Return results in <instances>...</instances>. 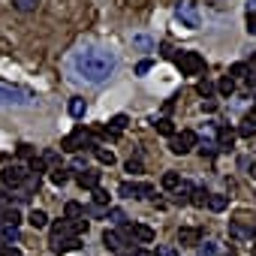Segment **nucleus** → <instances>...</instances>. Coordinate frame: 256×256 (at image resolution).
<instances>
[{
	"label": "nucleus",
	"instance_id": "nucleus-1",
	"mask_svg": "<svg viewBox=\"0 0 256 256\" xmlns=\"http://www.w3.org/2000/svg\"><path fill=\"white\" fill-rule=\"evenodd\" d=\"M114 70H118V54L108 46H96V42L78 46L66 58V76L82 84H102L114 76Z\"/></svg>",
	"mask_w": 256,
	"mask_h": 256
},
{
	"label": "nucleus",
	"instance_id": "nucleus-2",
	"mask_svg": "<svg viewBox=\"0 0 256 256\" xmlns=\"http://www.w3.org/2000/svg\"><path fill=\"white\" fill-rule=\"evenodd\" d=\"M34 106H36V94L0 82V108H34Z\"/></svg>",
	"mask_w": 256,
	"mask_h": 256
},
{
	"label": "nucleus",
	"instance_id": "nucleus-3",
	"mask_svg": "<svg viewBox=\"0 0 256 256\" xmlns=\"http://www.w3.org/2000/svg\"><path fill=\"white\" fill-rule=\"evenodd\" d=\"M78 232H88V220H78V223L58 220V223L52 226V247H58V244H64V241L78 238Z\"/></svg>",
	"mask_w": 256,
	"mask_h": 256
},
{
	"label": "nucleus",
	"instance_id": "nucleus-4",
	"mask_svg": "<svg viewBox=\"0 0 256 256\" xmlns=\"http://www.w3.org/2000/svg\"><path fill=\"white\" fill-rule=\"evenodd\" d=\"M175 22L181 28H187V30H199L202 28V12H199V6L193 4V0H181V4L175 6Z\"/></svg>",
	"mask_w": 256,
	"mask_h": 256
},
{
	"label": "nucleus",
	"instance_id": "nucleus-5",
	"mask_svg": "<svg viewBox=\"0 0 256 256\" xmlns=\"http://www.w3.org/2000/svg\"><path fill=\"white\" fill-rule=\"evenodd\" d=\"M82 148H96V139H94L90 130H84V126H76V130L60 142V151L76 154V151H82Z\"/></svg>",
	"mask_w": 256,
	"mask_h": 256
},
{
	"label": "nucleus",
	"instance_id": "nucleus-6",
	"mask_svg": "<svg viewBox=\"0 0 256 256\" xmlns=\"http://www.w3.org/2000/svg\"><path fill=\"white\" fill-rule=\"evenodd\" d=\"M175 66L181 70V76H199L205 70V58L199 52H178Z\"/></svg>",
	"mask_w": 256,
	"mask_h": 256
},
{
	"label": "nucleus",
	"instance_id": "nucleus-7",
	"mask_svg": "<svg viewBox=\"0 0 256 256\" xmlns=\"http://www.w3.org/2000/svg\"><path fill=\"white\" fill-rule=\"evenodd\" d=\"M118 196H124V199H151L154 187L151 184H136V181H120L118 184Z\"/></svg>",
	"mask_w": 256,
	"mask_h": 256
},
{
	"label": "nucleus",
	"instance_id": "nucleus-8",
	"mask_svg": "<svg viewBox=\"0 0 256 256\" xmlns=\"http://www.w3.org/2000/svg\"><path fill=\"white\" fill-rule=\"evenodd\" d=\"M196 145H199V136H196L193 130H181L178 136H172V145H169V151H172V154H190Z\"/></svg>",
	"mask_w": 256,
	"mask_h": 256
},
{
	"label": "nucleus",
	"instance_id": "nucleus-9",
	"mask_svg": "<svg viewBox=\"0 0 256 256\" xmlns=\"http://www.w3.org/2000/svg\"><path fill=\"white\" fill-rule=\"evenodd\" d=\"M0 178H4V184H6V187H12V190H22V187H24V181L30 178V172H28L24 166H4Z\"/></svg>",
	"mask_w": 256,
	"mask_h": 256
},
{
	"label": "nucleus",
	"instance_id": "nucleus-10",
	"mask_svg": "<svg viewBox=\"0 0 256 256\" xmlns=\"http://www.w3.org/2000/svg\"><path fill=\"white\" fill-rule=\"evenodd\" d=\"M102 244L112 250V253H126V250H130V238H126L124 232H114V229H106L102 232Z\"/></svg>",
	"mask_w": 256,
	"mask_h": 256
},
{
	"label": "nucleus",
	"instance_id": "nucleus-11",
	"mask_svg": "<svg viewBox=\"0 0 256 256\" xmlns=\"http://www.w3.org/2000/svg\"><path fill=\"white\" fill-rule=\"evenodd\" d=\"M202 241V229L199 226H181L178 229V244L181 247H193V244H199Z\"/></svg>",
	"mask_w": 256,
	"mask_h": 256
},
{
	"label": "nucleus",
	"instance_id": "nucleus-12",
	"mask_svg": "<svg viewBox=\"0 0 256 256\" xmlns=\"http://www.w3.org/2000/svg\"><path fill=\"white\" fill-rule=\"evenodd\" d=\"M217 151H232V145H235V130L232 126H223V124H217Z\"/></svg>",
	"mask_w": 256,
	"mask_h": 256
},
{
	"label": "nucleus",
	"instance_id": "nucleus-13",
	"mask_svg": "<svg viewBox=\"0 0 256 256\" xmlns=\"http://www.w3.org/2000/svg\"><path fill=\"white\" fill-rule=\"evenodd\" d=\"M133 48H136V52H142V54H148V52H154V48H157V40H154V36H148V34H136V36H133Z\"/></svg>",
	"mask_w": 256,
	"mask_h": 256
},
{
	"label": "nucleus",
	"instance_id": "nucleus-14",
	"mask_svg": "<svg viewBox=\"0 0 256 256\" xmlns=\"http://www.w3.org/2000/svg\"><path fill=\"white\" fill-rule=\"evenodd\" d=\"M76 181H78L82 187H88V190H96V187H100V172H94V169H82V172L76 175Z\"/></svg>",
	"mask_w": 256,
	"mask_h": 256
},
{
	"label": "nucleus",
	"instance_id": "nucleus-15",
	"mask_svg": "<svg viewBox=\"0 0 256 256\" xmlns=\"http://www.w3.org/2000/svg\"><path fill=\"white\" fill-rule=\"evenodd\" d=\"M28 223H30L34 229H46V226H48V214H46L42 208H34V211L28 214Z\"/></svg>",
	"mask_w": 256,
	"mask_h": 256
},
{
	"label": "nucleus",
	"instance_id": "nucleus-16",
	"mask_svg": "<svg viewBox=\"0 0 256 256\" xmlns=\"http://www.w3.org/2000/svg\"><path fill=\"white\" fill-rule=\"evenodd\" d=\"M211 211H226V205H229V196H223V193H208V202H205Z\"/></svg>",
	"mask_w": 256,
	"mask_h": 256
},
{
	"label": "nucleus",
	"instance_id": "nucleus-17",
	"mask_svg": "<svg viewBox=\"0 0 256 256\" xmlns=\"http://www.w3.org/2000/svg\"><path fill=\"white\" fill-rule=\"evenodd\" d=\"M229 235H232V238H253V229L244 226V223H238V220H232V223H229Z\"/></svg>",
	"mask_w": 256,
	"mask_h": 256
},
{
	"label": "nucleus",
	"instance_id": "nucleus-18",
	"mask_svg": "<svg viewBox=\"0 0 256 256\" xmlns=\"http://www.w3.org/2000/svg\"><path fill=\"white\" fill-rule=\"evenodd\" d=\"M66 108H70V114H72V118H84V112H88V102H84L82 96H72Z\"/></svg>",
	"mask_w": 256,
	"mask_h": 256
},
{
	"label": "nucleus",
	"instance_id": "nucleus-19",
	"mask_svg": "<svg viewBox=\"0 0 256 256\" xmlns=\"http://www.w3.org/2000/svg\"><path fill=\"white\" fill-rule=\"evenodd\" d=\"M196 247H199L196 256H217V253H220V244H217V241H199Z\"/></svg>",
	"mask_w": 256,
	"mask_h": 256
},
{
	"label": "nucleus",
	"instance_id": "nucleus-20",
	"mask_svg": "<svg viewBox=\"0 0 256 256\" xmlns=\"http://www.w3.org/2000/svg\"><path fill=\"white\" fill-rule=\"evenodd\" d=\"M154 126H157V133H160V136H175V124H172L169 118H157Z\"/></svg>",
	"mask_w": 256,
	"mask_h": 256
},
{
	"label": "nucleus",
	"instance_id": "nucleus-21",
	"mask_svg": "<svg viewBox=\"0 0 256 256\" xmlns=\"http://www.w3.org/2000/svg\"><path fill=\"white\" fill-rule=\"evenodd\" d=\"M190 190H193V184H190V181H181V187L175 190V202H178V205H187V202H190Z\"/></svg>",
	"mask_w": 256,
	"mask_h": 256
},
{
	"label": "nucleus",
	"instance_id": "nucleus-22",
	"mask_svg": "<svg viewBox=\"0 0 256 256\" xmlns=\"http://www.w3.org/2000/svg\"><path fill=\"white\" fill-rule=\"evenodd\" d=\"M190 202H193L196 208H205V202H208V190H205V187H193V190H190Z\"/></svg>",
	"mask_w": 256,
	"mask_h": 256
},
{
	"label": "nucleus",
	"instance_id": "nucleus-23",
	"mask_svg": "<svg viewBox=\"0 0 256 256\" xmlns=\"http://www.w3.org/2000/svg\"><path fill=\"white\" fill-rule=\"evenodd\" d=\"M18 238H22L18 235V226H0V241H4V244H10V241L16 244Z\"/></svg>",
	"mask_w": 256,
	"mask_h": 256
},
{
	"label": "nucleus",
	"instance_id": "nucleus-24",
	"mask_svg": "<svg viewBox=\"0 0 256 256\" xmlns=\"http://www.w3.org/2000/svg\"><path fill=\"white\" fill-rule=\"evenodd\" d=\"M196 148H199V154H202V157H208V160H214V157L220 154V151H217V145H214L211 139H205V142H199Z\"/></svg>",
	"mask_w": 256,
	"mask_h": 256
},
{
	"label": "nucleus",
	"instance_id": "nucleus-25",
	"mask_svg": "<svg viewBox=\"0 0 256 256\" xmlns=\"http://www.w3.org/2000/svg\"><path fill=\"white\" fill-rule=\"evenodd\" d=\"M160 184H163L166 190H178V187H181V175H178V172H166V175L160 178Z\"/></svg>",
	"mask_w": 256,
	"mask_h": 256
},
{
	"label": "nucleus",
	"instance_id": "nucleus-26",
	"mask_svg": "<svg viewBox=\"0 0 256 256\" xmlns=\"http://www.w3.org/2000/svg\"><path fill=\"white\" fill-rule=\"evenodd\" d=\"M64 214H66L64 220H76V217H82V214H84V208H82L78 202H66V205H64Z\"/></svg>",
	"mask_w": 256,
	"mask_h": 256
},
{
	"label": "nucleus",
	"instance_id": "nucleus-27",
	"mask_svg": "<svg viewBox=\"0 0 256 256\" xmlns=\"http://www.w3.org/2000/svg\"><path fill=\"white\" fill-rule=\"evenodd\" d=\"M106 220H112V223H118V226H126V214H124L120 208H106Z\"/></svg>",
	"mask_w": 256,
	"mask_h": 256
},
{
	"label": "nucleus",
	"instance_id": "nucleus-28",
	"mask_svg": "<svg viewBox=\"0 0 256 256\" xmlns=\"http://www.w3.org/2000/svg\"><path fill=\"white\" fill-rule=\"evenodd\" d=\"M40 6V0H12V10H18V12H34Z\"/></svg>",
	"mask_w": 256,
	"mask_h": 256
},
{
	"label": "nucleus",
	"instance_id": "nucleus-29",
	"mask_svg": "<svg viewBox=\"0 0 256 256\" xmlns=\"http://www.w3.org/2000/svg\"><path fill=\"white\" fill-rule=\"evenodd\" d=\"M124 126H126V114H114V118L108 120L106 130H112V133H124Z\"/></svg>",
	"mask_w": 256,
	"mask_h": 256
},
{
	"label": "nucleus",
	"instance_id": "nucleus-30",
	"mask_svg": "<svg viewBox=\"0 0 256 256\" xmlns=\"http://www.w3.org/2000/svg\"><path fill=\"white\" fill-rule=\"evenodd\" d=\"M247 72H250V70H247V64H232L226 76H229V78L235 82V78H247Z\"/></svg>",
	"mask_w": 256,
	"mask_h": 256
},
{
	"label": "nucleus",
	"instance_id": "nucleus-31",
	"mask_svg": "<svg viewBox=\"0 0 256 256\" xmlns=\"http://www.w3.org/2000/svg\"><path fill=\"white\" fill-rule=\"evenodd\" d=\"M94 154H96V160H100L102 166H112V163H114V154H112L108 148H100V145H96V148H94Z\"/></svg>",
	"mask_w": 256,
	"mask_h": 256
},
{
	"label": "nucleus",
	"instance_id": "nucleus-32",
	"mask_svg": "<svg viewBox=\"0 0 256 256\" xmlns=\"http://www.w3.org/2000/svg\"><path fill=\"white\" fill-rule=\"evenodd\" d=\"M217 90H220L223 96H232V94H235V82H232L229 76H223V78H220V84H217Z\"/></svg>",
	"mask_w": 256,
	"mask_h": 256
},
{
	"label": "nucleus",
	"instance_id": "nucleus-33",
	"mask_svg": "<svg viewBox=\"0 0 256 256\" xmlns=\"http://www.w3.org/2000/svg\"><path fill=\"white\" fill-rule=\"evenodd\" d=\"M196 94H199V96H211V94H214V82H211V78H202V82L196 84Z\"/></svg>",
	"mask_w": 256,
	"mask_h": 256
},
{
	"label": "nucleus",
	"instance_id": "nucleus-34",
	"mask_svg": "<svg viewBox=\"0 0 256 256\" xmlns=\"http://www.w3.org/2000/svg\"><path fill=\"white\" fill-rule=\"evenodd\" d=\"M66 181H70V172H66V169H64V166H60V169H54V172H52V184H58V187H64V184H66Z\"/></svg>",
	"mask_w": 256,
	"mask_h": 256
},
{
	"label": "nucleus",
	"instance_id": "nucleus-35",
	"mask_svg": "<svg viewBox=\"0 0 256 256\" xmlns=\"http://www.w3.org/2000/svg\"><path fill=\"white\" fill-rule=\"evenodd\" d=\"M160 54H163L166 60H175V58H178V48H175L172 42H160Z\"/></svg>",
	"mask_w": 256,
	"mask_h": 256
},
{
	"label": "nucleus",
	"instance_id": "nucleus-36",
	"mask_svg": "<svg viewBox=\"0 0 256 256\" xmlns=\"http://www.w3.org/2000/svg\"><path fill=\"white\" fill-rule=\"evenodd\" d=\"M46 166H48V163H46L42 157H34V160H30V175L40 178V172H46Z\"/></svg>",
	"mask_w": 256,
	"mask_h": 256
},
{
	"label": "nucleus",
	"instance_id": "nucleus-37",
	"mask_svg": "<svg viewBox=\"0 0 256 256\" xmlns=\"http://www.w3.org/2000/svg\"><path fill=\"white\" fill-rule=\"evenodd\" d=\"M94 205H96V208H102V205H108V193H106L102 187H96V190H94Z\"/></svg>",
	"mask_w": 256,
	"mask_h": 256
},
{
	"label": "nucleus",
	"instance_id": "nucleus-38",
	"mask_svg": "<svg viewBox=\"0 0 256 256\" xmlns=\"http://www.w3.org/2000/svg\"><path fill=\"white\" fill-rule=\"evenodd\" d=\"M78 247H82V241H78V238H72V241H64V244H58V247H52V250L66 253V250H78Z\"/></svg>",
	"mask_w": 256,
	"mask_h": 256
},
{
	"label": "nucleus",
	"instance_id": "nucleus-39",
	"mask_svg": "<svg viewBox=\"0 0 256 256\" xmlns=\"http://www.w3.org/2000/svg\"><path fill=\"white\" fill-rule=\"evenodd\" d=\"M0 256H24L18 247H10V244H4V241H0Z\"/></svg>",
	"mask_w": 256,
	"mask_h": 256
},
{
	"label": "nucleus",
	"instance_id": "nucleus-40",
	"mask_svg": "<svg viewBox=\"0 0 256 256\" xmlns=\"http://www.w3.org/2000/svg\"><path fill=\"white\" fill-rule=\"evenodd\" d=\"M253 133H256V126H253V124H241V126H238V136H241V139H250Z\"/></svg>",
	"mask_w": 256,
	"mask_h": 256
},
{
	"label": "nucleus",
	"instance_id": "nucleus-41",
	"mask_svg": "<svg viewBox=\"0 0 256 256\" xmlns=\"http://www.w3.org/2000/svg\"><path fill=\"white\" fill-rule=\"evenodd\" d=\"M151 66H154V60H148V58H145V60H139V64H136V76H145V72H151Z\"/></svg>",
	"mask_w": 256,
	"mask_h": 256
},
{
	"label": "nucleus",
	"instance_id": "nucleus-42",
	"mask_svg": "<svg viewBox=\"0 0 256 256\" xmlns=\"http://www.w3.org/2000/svg\"><path fill=\"white\" fill-rule=\"evenodd\" d=\"M16 151H18V157H30V160L36 157V154H34V145H28V142H22V145H18Z\"/></svg>",
	"mask_w": 256,
	"mask_h": 256
},
{
	"label": "nucleus",
	"instance_id": "nucleus-43",
	"mask_svg": "<svg viewBox=\"0 0 256 256\" xmlns=\"http://www.w3.org/2000/svg\"><path fill=\"white\" fill-rule=\"evenodd\" d=\"M154 256H178V247H172V244H163V247H157V253Z\"/></svg>",
	"mask_w": 256,
	"mask_h": 256
},
{
	"label": "nucleus",
	"instance_id": "nucleus-44",
	"mask_svg": "<svg viewBox=\"0 0 256 256\" xmlns=\"http://www.w3.org/2000/svg\"><path fill=\"white\" fill-rule=\"evenodd\" d=\"M42 160H46V163H54V166L60 169V154H54V151H46V154H42Z\"/></svg>",
	"mask_w": 256,
	"mask_h": 256
},
{
	"label": "nucleus",
	"instance_id": "nucleus-45",
	"mask_svg": "<svg viewBox=\"0 0 256 256\" xmlns=\"http://www.w3.org/2000/svg\"><path fill=\"white\" fill-rule=\"evenodd\" d=\"M84 214H88V217H106V208H96V205H88V208H84Z\"/></svg>",
	"mask_w": 256,
	"mask_h": 256
},
{
	"label": "nucleus",
	"instance_id": "nucleus-46",
	"mask_svg": "<svg viewBox=\"0 0 256 256\" xmlns=\"http://www.w3.org/2000/svg\"><path fill=\"white\" fill-rule=\"evenodd\" d=\"M126 172L139 175V172H142V160H130V163H126Z\"/></svg>",
	"mask_w": 256,
	"mask_h": 256
},
{
	"label": "nucleus",
	"instance_id": "nucleus-47",
	"mask_svg": "<svg viewBox=\"0 0 256 256\" xmlns=\"http://www.w3.org/2000/svg\"><path fill=\"white\" fill-rule=\"evenodd\" d=\"M247 34L256 36V16H247Z\"/></svg>",
	"mask_w": 256,
	"mask_h": 256
},
{
	"label": "nucleus",
	"instance_id": "nucleus-48",
	"mask_svg": "<svg viewBox=\"0 0 256 256\" xmlns=\"http://www.w3.org/2000/svg\"><path fill=\"white\" fill-rule=\"evenodd\" d=\"M120 256H154V253H148V250H126V253H120Z\"/></svg>",
	"mask_w": 256,
	"mask_h": 256
},
{
	"label": "nucleus",
	"instance_id": "nucleus-49",
	"mask_svg": "<svg viewBox=\"0 0 256 256\" xmlns=\"http://www.w3.org/2000/svg\"><path fill=\"white\" fill-rule=\"evenodd\" d=\"M247 16H256V0H247Z\"/></svg>",
	"mask_w": 256,
	"mask_h": 256
},
{
	"label": "nucleus",
	"instance_id": "nucleus-50",
	"mask_svg": "<svg viewBox=\"0 0 256 256\" xmlns=\"http://www.w3.org/2000/svg\"><path fill=\"white\" fill-rule=\"evenodd\" d=\"M247 124H253V126H256V106L250 108V114H247Z\"/></svg>",
	"mask_w": 256,
	"mask_h": 256
},
{
	"label": "nucleus",
	"instance_id": "nucleus-51",
	"mask_svg": "<svg viewBox=\"0 0 256 256\" xmlns=\"http://www.w3.org/2000/svg\"><path fill=\"white\" fill-rule=\"evenodd\" d=\"M250 178H256V160H253V166H250Z\"/></svg>",
	"mask_w": 256,
	"mask_h": 256
},
{
	"label": "nucleus",
	"instance_id": "nucleus-52",
	"mask_svg": "<svg viewBox=\"0 0 256 256\" xmlns=\"http://www.w3.org/2000/svg\"><path fill=\"white\" fill-rule=\"evenodd\" d=\"M253 238H256V229H253Z\"/></svg>",
	"mask_w": 256,
	"mask_h": 256
}]
</instances>
